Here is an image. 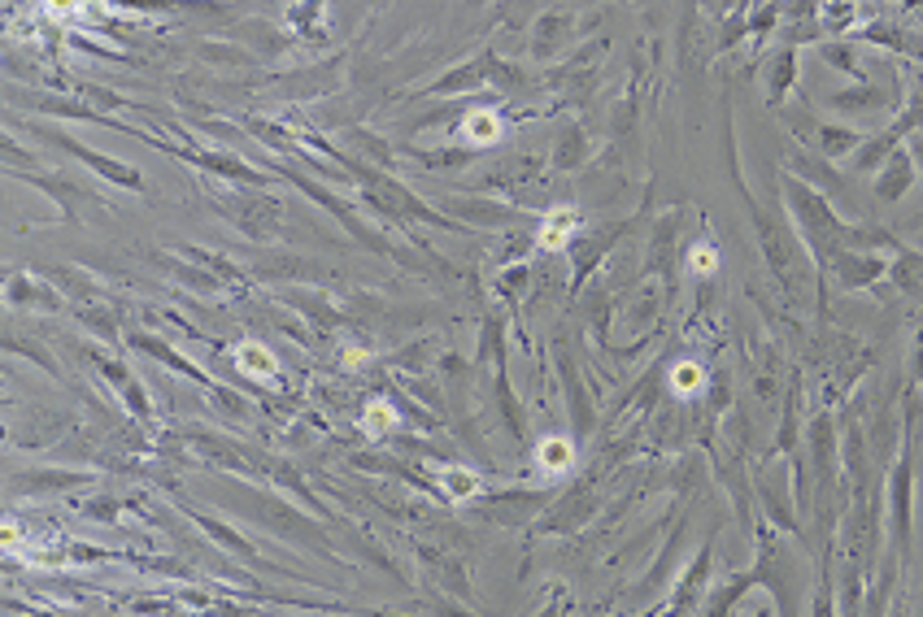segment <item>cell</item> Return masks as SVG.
Listing matches in <instances>:
<instances>
[{"label": "cell", "instance_id": "cell-1", "mask_svg": "<svg viewBox=\"0 0 923 617\" xmlns=\"http://www.w3.org/2000/svg\"><path fill=\"white\" fill-rule=\"evenodd\" d=\"M44 140H52V144H61L70 157H79V161H87L92 170H100L105 179H113V183H127V187H140V174L135 170H127V166H118V161H109V157H100V153H92V148H83V144H74V140H65V135H57V131H39Z\"/></svg>", "mask_w": 923, "mask_h": 617}]
</instances>
